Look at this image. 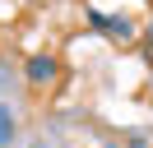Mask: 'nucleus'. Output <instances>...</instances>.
<instances>
[{
	"label": "nucleus",
	"instance_id": "f257e3e1",
	"mask_svg": "<svg viewBox=\"0 0 153 148\" xmlns=\"http://www.w3.org/2000/svg\"><path fill=\"white\" fill-rule=\"evenodd\" d=\"M23 79H28V88H51V83L60 79V60L47 56V51L28 56V60H23Z\"/></svg>",
	"mask_w": 153,
	"mask_h": 148
},
{
	"label": "nucleus",
	"instance_id": "f03ea898",
	"mask_svg": "<svg viewBox=\"0 0 153 148\" xmlns=\"http://www.w3.org/2000/svg\"><path fill=\"white\" fill-rule=\"evenodd\" d=\"M88 18H93V28H107L116 42H130V37H134V28L125 23V18H107V14H97V9H88Z\"/></svg>",
	"mask_w": 153,
	"mask_h": 148
},
{
	"label": "nucleus",
	"instance_id": "7ed1b4c3",
	"mask_svg": "<svg viewBox=\"0 0 153 148\" xmlns=\"http://www.w3.org/2000/svg\"><path fill=\"white\" fill-rule=\"evenodd\" d=\"M10 139H14V116L10 107H0V148H10Z\"/></svg>",
	"mask_w": 153,
	"mask_h": 148
},
{
	"label": "nucleus",
	"instance_id": "20e7f679",
	"mask_svg": "<svg viewBox=\"0 0 153 148\" xmlns=\"http://www.w3.org/2000/svg\"><path fill=\"white\" fill-rule=\"evenodd\" d=\"M144 37H149V46H153V18H149V28H144Z\"/></svg>",
	"mask_w": 153,
	"mask_h": 148
},
{
	"label": "nucleus",
	"instance_id": "39448f33",
	"mask_svg": "<svg viewBox=\"0 0 153 148\" xmlns=\"http://www.w3.org/2000/svg\"><path fill=\"white\" fill-rule=\"evenodd\" d=\"M130 148H149V144H144V139H130Z\"/></svg>",
	"mask_w": 153,
	"mask_h": 148
}]
</instances>
